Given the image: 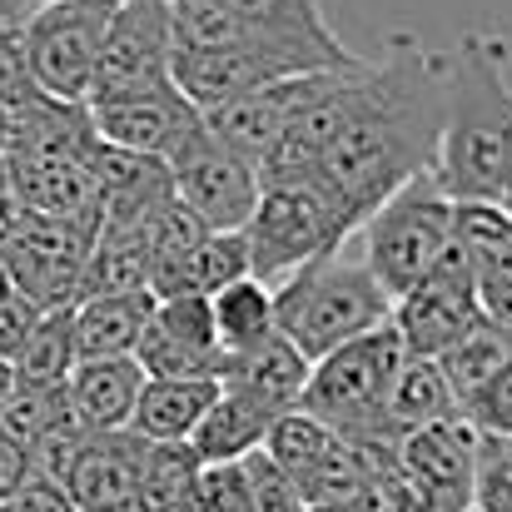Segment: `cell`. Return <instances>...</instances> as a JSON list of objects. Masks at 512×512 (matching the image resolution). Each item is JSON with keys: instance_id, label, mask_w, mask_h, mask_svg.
Masks as SVG:
<instances>
[{"instance_id": "ba28073f", "label": "cell", "mask_w": 512, "mask_h": 512, "mask_svg": "<svg viewBox=\"0 0 512 512\" xmlns=\"http://www.w3.org/2000/svg\"><path fill=\"white\" fill-rule=\"evenodd\" d=\"M174 199L184 209H194L209 229H244V219L254 214L259 199V165L234 155L199 115V125H189L165 155Z\"/></svg>"}, {"instance_id": "6da1fadb", "label": "cell", "mask_w": 512, "mask_h": 512, "mask_svg": "<svg viewBox=\"0 0 512 512\" xmlns=\"http://www.w3.org/2000/svg\"><path fill=\"white\" fill-rule=\"evenodd\" d=\"M443 70L448 55L428 50L408 30H393L383 55L363 60L353 80L348 125L314 170L358 214H368L408 174L433 170L438 120H443Z\"/></svg>"}, {"instance_id": "4fadbf2b", "label": "cell", "mask_w": 512, "mask_h": 512, "mask_svg": "<svg viewBox=\"0 0 512 512\" xmlns=\"http://www.w3.org/2000/svg\"><path fill=\"white\" fill-rule=\"evenodd\" d=\"M388 324L398 329V339L408 353H423V358H438L443 348L473 334L483 324V309H478V279L468 269V259L458 254V244L423 274L413 279L398 299H393V314Z\"/></svg>"}, {"instance_id": "9c48e42d", "label": "cell", "mask_w": 512, "mask_h": 512, "mask_svg": "<svg viewBox=\"0 0 512 512\" xmlns=\"http://www.w3.org/2000/svg\"><path fill=\"white\" fill-rule=\"evenodd\" d=\"M324 65H348V60H324L314 50L279 45V40H239V45H214V50H184V45H174L170 80L179 85V95L189 105L214 110V105H224V100H234L244 90H259V85L284 80V75L324 70Z\"/></svg>"}, {"instance_id": "603a6c76", "label": "cell", "mask_w": 512, "mask_h": 512, "mask_svg": "<svg viewBox=\"0 0 512 512\" xmlns=\"http://www.w3.org/2000/svg\"><path fill=\"white\" fill-rule=\"evenodd\" d=\"M269 423H274V413H264V408L249 403L244 393L219 388L214 403L204 408V418L194 423L189 448H194L199 463H239V458H249L254 448H264Z\"/></svg>"}, {"instance_id": "d590c367", "label": "cell", "mask_w": 512, "mask_h": 512, "mask_svg": "<svg viewBox=\"0 0 512 512\" xmlns=\"http://www.w3.org/2000/svg\"><path fill=\"white\" fill-rule=\"evenodd\" d=\"M478 309H483V319H488L493 329L512 334V269L508 274L478 279Z\"/></svg>"}, {"instance_id": "f546056e", "label": "cell", "mask_w": 512, "mask_h": 512, "mask_svg": "<svg viewBox=\"0 0 512 512\" xmlns=\"http://www.w3.org/2000/svg\"><path fill=\"white\" fill-rule=\"evenodd\" d=\"M15 378L35 383H65L75 368V334H70V309H45L40 324L30 329L25 348L15 353Z\"/></svg>"}, {"instance_id": "4dcf8cb0", "label": "cell", "mask_w": 512, "mask_h": 512, "mask_svg": "<svg viewBox=\"0 0 512 512\" xmlns=\"http://www.w3.org/2000/svg\"><path fill=\"white\" fill-rule=\"evenodd\" d=\"M473 508L512 512V433H478Z\"/></svg>"}, {"instance_id": "8d00e7d4", "label": "cell", "mask_w": 512, "mask_h": 512, "mask_svg": "<svg viewBox=\"0 0 512 512\" xmlns=\"http://www.w3.org/2000/svg\"><path fill=\"white\" fill-rule=\"evenodd\" d=\"M30 473V458H25V448L20 443H10L5 433H0V503L20 488V478Z\"/></svg>"}, {"instance_id": "7402d4cb", "label": "cell", "mask_w": 512, "mask_h": 512, "mask_svg": "<svg viewBox=\"0 0 512 512\" xmlns=\"http://www.w3.org/2000/svg\"><path fill=\"white\" fill-rule=\"evenodd\" d=\"M214 393H219V378H145L130 428L145 443H189Z\"/></svg>"}, {"instance_id": "ffe728a7", "label": "cell", "mask_w": 512, "mask_h": 512, "mask_svg": "<svg viewBox=\"0 0 512 512\" xmlns=\"http://www.w3.org/2000/svg\"><path fill=\"white\" fill-rule=\"evenodd\" d=\"M150 309H155V294H85V299H75L70 304L75 363L130 353L145 319H150Z\"/></svg>"}, {"instance_id": "cb8c5ba5", "label": "cell", "mask_w": 512, "mask_h": 512, "mask_svg": "<svg viewBox=\"0 0 512 512\" xmlns=\"http://www.w3.org/2000/svg\"><path fill=\"white\" fill-rule=\"evenodd\" d=\"M244 274H254L244 229H209L189 254H179L170 269L155 274V294H214Z\"/></svg>"}, {"instance_id": "d6a6232c", "label": "cell", "mask_w": 512, "mask_h": 512, "mask_svg": "<svg viewBox=\"0 0 512 512\" xmlns=\"http://www.w3.org/2000/svg\"><path fill=\"white\" fill-rule=\"evenodd\" d=\"M40 304L35 299H25L20 289H5L0 294V358L5 363H15V353L25 348V339H30V329L40 324Z\"/></svg>"}, {"instance_id": "60d3db41", "label": "cell", "mask_w": 512, "mask_h": 512, "mask_svg": "<svg viewBox=\"0 0 512 512\" xmlns=\"http://www.w3.org/2000/svg\"><path fill=\"white\" fill-rule=\"evenodd\" d=\"M160 5H174V0H160Z\"/></svg>"}, {"instance_id": "484cf974", "label": "cell", "mask_w": 512, "mask_h": 512, "mask_svg": "<svg viewBox=\"0 0 512 512\" xmlns=\"http://www.w3.org/2000/svg\"><path fill=\"white\" fill-rule=\"evenodd\" d=\"M508 358H512V334L493 329L488 319H483L473 334H463L453 348L438 353V368H443V378H448V388H453L458 413H468V408L483 398V388L503 373Z\"/></svg>"}, {"instance_id": "83f0119b", "label": "cell", "mask_w": 512, "mask_h": 512, "mask_svg": "<svg viewBox=\"0 0 512 512\" xmlns=\"http://www.w3.org/2000/svg\"><path fill=\"white\" fill-rule=\"evenodd\" d=\"M204 463L194 458L189 443H145L140 458V478H135V503L130 512H179L194 473Z\"/></svg>"}, {"instance_id": "836d02e7", "label": "cell", "mask_w": 512, "mask_h": 512, "mask_svg": "<svg viewBox=\"0 0 512 512\" xmlns=\"http://www.w3.org/2000/svg\"><path fill=\"white\" fill-rule=\"evenodd\" d=\"M478 433H512V358L503 363V373L483 388V398L463 413Z\"/></svg>"}, {"instance_id": "ab89813d", "label": "cell", "mask_w": 512, "mask_h": 512, "mask_svg": "<svg viewBox=\"0 0 512 512\" xmlns=\"http://www.w3.org/2000/svg\"><path fill=\"white\" fill-rule=\"evenodd\" d=\"M10 383H15V368L0 358V398H5V388H10Z\"/></svg>"}, {"instance_id": "9a60e30c", "label": "cell", "mask_w": 512, "mask_h": 512, "mask_svg": "<svg viewBox=\"0 0 512 512\" xmlns=\"http://www.w3.org/2000/svg\"><path fill=\"white\" fill-rule=\"evenodd\" d=\"M85 115H90V130L105 145L130 150V155H155V160H165L174 140L189 125H199V105H189L174 80L155 85V90H140V95L95 100V105H85Z\"/></svg>"}, {"instance_id": "74e56055", "label": "cell", "mask_w": 512, "mask_h": 512, "mask_svg": "<svg viewBox=\"0 0 512 512\" xmlns=\"http://www.w3.org/2000/svg\"><path fill=\"white\" fill-rule=\"evenodd\" d=\"M45 0H0V40H15Z\"/></svg>"}, {"instance_id": "8992f818", "label": "cell", "mask_w": 512, "mask_h": 512, "mask_svg": "<svg viewBox=\"0 0 512 512\" xmlns=\"http://www.w3.org/2000/svg\"><path fill=\"white\" fill-rule=\"evenodd\" d=\"M408 348L398 339L393 324H378L358 339L329 348L324 358L309 363V383L299 393V408L314 413L324 428H334L339 438H383V398L393 383V368Z\"/></svg>"}, {"instance_id": "5bb4252c", "label": "cell", "mask_w": 512, "mask_h": 512, "mask_svg": "<svg viewBox=\"0 0 512 512\" xmlns=\"http://www.w3.org/2000/svg\"><path fill=\"white\" fill-rule=\"evenodd\" d=\"M329 70H334V65L269 80V85L244 90V95H234V100H224V105H214V110H199V115H204V125H209L234 155H244V160L259 165V160L279 145V135L294 125V115L314 100V90L324 85Z\"/></svg>"}, {"instance_id": "8fae6325", "label": "cell", "mask_w": 512, "mask_h": 512, "mask_svg": "<svg viewBox=\"0 0 512 512\" xmlns=\"http://www.w3.org/2000/svg\"><path fill=\"white\" fill-rule=\"evenodd\" d=\"M398 488L408 512H468L473 508V468H478V428L453 413L428 428H413L393 448Z\"/></svg>"}, {"instance_id": "d4e9b609", "label": "cell", "mask_w": 512, "mask_h": 512, "mask_svg": "<svg viewBox=\"0 0 512 512\" xmlns=\"http://www.w3.org/2000/svg\"><path fill=\"white\" fill-rule=\"evenodd\" d=\"M155 259L145 244V229H95V244L85 254L80 299L85 294H155Z\"/></svg>"}, {"instance_id": "4316f807", "label": "cell", "mask_w": 512, "mask_h": 512, "mask_svg": "<svg viewBox=\"0 0 512 512\" xmlns=\"http://www.w3.org/2000/svg\"><path fill=\"white\" fill-rule=\"evenodd\" d=\"M209 314H214L219 348L259 343L264 334H274V284H264V279H254V274L229 279L224 289L209 294Z\"/></svg>"}, {"instance_id": "7a4b0ae2", "label": "cell", "mask_w": 512, "mask_h": 512, "mask_svg": "<svg viewBox=\"0 0 512 512\" xmlns=\"http://www.w3.org/2000/svg\"><path fill=\"white\" fill-rule=\"evenodd\" d=\"M443 70V120L433 174L453 199L512 194V45L493 30H468Z\"/></svg>"}, {"instance_id": "e0dca14e", "label": "cell", "mask_w": 512, "mask_h": 512, "mask_svg": "<svg viewBox=\"0 0 512 512\" xmlns=\"http://www.w3.org/2000/svg\"><path fill=\"white\" fill-rule=\"evenodd\" d=\"M140 458H145V438L135 428L90 433L70 478H65V493L75 498L80 512H130Z\"/></svg>"}, {"instance_id": "5b68a950", "label": "cell", "mask_w": 512, "mask_h": 512, "mask_svg": "<svg viewBox=\"0 0 512 512\" xmlns=\"http://www.w3.org/2000/svg\"><path fill=\"white\" fill-rule=\"evenodd\" d=\"M358 234H363V269L388 289V299H398L453 249V194L438 184L433 170L408 174L363 214Z\"/></svg>"}, {"instance_id": "7c38bea8", "label": "cell", "mask_w": 512, "mask_h": 512, "mask_svg": "<svg viewBox=\"0 0 512 512\" xmlns=\"http://www.w3.org/2000/svg\"><path fill=\"white\" fill-rule=\"evenodd\" d=\"M170 60H174L170 5H160V0H115L85 105L165 85L170 80Z\"/></svg>"}, {"instance_id": "ac0fdd59", "label": "cell", "mask_w": 512, "mask_h": 512, "mask_svg": "<svg viewBox=\"0 0 512 512\" xmlns=\"http://www.w3.org/2000/svg\"><path fill=\"white\" fill-rule=\"evenodd\" d=\"M145 388V368L120 353V358H80L65 378V403L70 418L90 433H110V428H130L135 403Z\"/></svg>"}, {"instance_id": "44dd1931", "label": "cell", "mask_w": 512, "mask_h": 512, "mask_svg": "<svg viewBox=\"0 0 512 512\" xmlns=\"http://www.w3.org/2000/svg\"><path fill=\"white\" fill-rule=\"evenodd\" d=\"M224 5L264 40L299 45V50H314L324 60H353V50L334 35L319 0H224Z\"/></svg>"}, {"instance_id": "3957f363", "label": "cell", "mask_w": 512, "mask_h": 512, "mask_svg": "<svg viewBox=\"0 0 512 512\" xmlns=\"http://www.w3.org/2000/svg\"><path fill=\"white\" fill-rule=\"evenodd\" d=\"M388 314H393L388 289L363 264H348L343 249L289 269L274 284V329L309 363L339 343L388 324Z\"/></svg>"}, {"instance_id": "f1b7e54d", "label": "cell", "mask_w": 512, "mask_h": 512, "mask_svg": "<svg viewBox=\"0 0 512 512\" xmlns=\"http://www.w3.org/2000/svg\"><path fill=\"white\" fill-rule=\"evenodd\" d=\"M60 418H70L65 403V383H35V378H15L0 398V433L20 448H30L45 428H55Z\"/></svg>"}, {"instance_id": "e575fe53", "label": "cell", "mask_w": 512, "mask_h": 512, "mask_svg": "<svg viewBox=\"0 0 512 512\" xmlns=\"http://www.w3.org/2000/svg\"><path fill=\"white\" fill-rule=\"evenodd\" d=\"M0 512H80V508H75V498L60 483H50L40 473H25L20 488L0 503Z\"/></svg>"}, {"instance_id": "d6986e66", "label": "cell", "mask_w": 512, "mask_h": 512, "mask_svg": "<svg viewBox=\"0 0 512 512\" xmlns=\"http://www.w3.org/2000/svg\"><path fill=\"white\" fill-rule=\"evenodd\" d=\"M453 413H458V403H453V388H448L438 358L403 353L393 368L388 398H383V438L398 448V438H408L413 428H428V423L453 418Z\"/></svg>"}, {"instance_id": "30bf717a", "label": "cell", "mask_w": 512, "mask_h": 512, "mask_svg": "<svg viewBox=\"0 0 512 512\" xmlns=\"http://www.w3.org/2000/svg\"><path fill=\"white\" fill-rule=\"evenodd\" d=\"M90 244H95V224L50 219V214L25 209L20 229L0 244V269H5L10 289H20L40 309H70L80 299V274H85Z\"/></svg>"}, {"instance_id": "2e32d148", "label": "cell", "mask_w": 512, "mask_h": 512, "mask_svg": "<svg viewBox=\"0 0 512 512\" xmlns=\"http://www.w3.org/2000/svg\"><path fill=\"white\" fill-rule=\"evenodd\" d=\"M304 383H309V358L284 339L279 329L264 334L259 343L224 348V358H219V388L244 393L249 403H259L274 418L289 413V408H299Z\"/></svg>"}, {"instance_id": "b9f144b4", "label": "cell", "mask_w": 512, "mask_h": 512, "mask_svg": "<svg viewBox=\"0 0 512 512\" xmlns=\"http://www.w3.org/2000/svg\"><path fill=\"white\" fill-rule=\"evenodd\" d=\"M468 512H483V508H468Z\"/></svg>"}, {"instance_id": "277c9868", "label": "cell", "mask_w": 512, "mask_h": 512, "mask_svg": "<svg viewBox=\"0 0 512 512\" xmlns=\"http://www.w3.org/2000/svg\"><path fill=\"white\" fill-rule=\"evenodd\" d=\"M363 214L319 174L299 179H259L254 214L244 219L249 239V269L264 284H279L289 269L343 249L348 234H358Z\"/></svg>"}, {"instance_id": "1f68e13d", "label": "cell", "mask_w": 512, "mask_h": 512, "mask_svg": "<svg viewBox=\"0 0 512 512\" xmlns=\"http://www.w3.org/2000/svg\"><path fill=\"white\" fill-rule=\"evenodd\" d=\"M239 468H244V488H249V503L259 512H309L304 508V493H299V483L264 453V448H254L249 458H239Z\"/></svg>"}, {"instance_id": "f35d334b", "label": "cell", "mask_w": 512, "mask_h": 512, "mask_svg": "<svg viewBox=\"0 0 512 512\" xmlns=\"http://www.w3.org/2000/svg\"><path fill=\"white\" fill-rule=\"evenodd\" d=\"M20 219H25V204H20L10 189H0V244L20 229Z\"/></svg>"}, {"instance_id": "52a82bcc", "label": "cell", "mask_w": 512, "mask_h": 512, "mask_svg": "<svg viewBox=\"0 0 512 512\" xmlns=\"http://www.w3.org/2000/svg\"><path fill=\"white\" fill-rule=\"evenodd\" d=\"M110 10L115 0H45L30 25L15 35L25 75L40 95L65 100V105H85L90 95V75L110 30Z\"/></svg>"}]
</instances>
